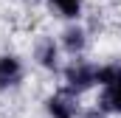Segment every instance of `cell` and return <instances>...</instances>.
Here are the masks:
<instances>
[{
    "instance_id": "5b68a950",
    "label": "cell",
    "mask_w": 121,
    "mask_h": 118,
    "mask_svg": "<svg viewBox=\"0 0 121 118\" xmlns=\"http://www.w3.org/2000/svg\"><path fill=\"white\" fill-rule=\"evenodd\" d=\"M34 56H37V62H39L42 67L56 70V65H59V48L54 45V39H39V45H37Z\"/></svg>"
},
{
    "instance_id": "277c9868",
    "label": "cell",
    "mask_w": 121,
    "mask_h": 118,
    "mask_svg": "<svg viewBox=\"0 0 121 118\" xmlns=\"http://www.w3.org/2000/svg\"><path fill=\"white\" fill-rule=\"evenodd\" d=\"M45 110L51 113L54 118H73L76 115V104H73V96L70 93H56V96H51L48 101H45Z\"/></svg>"
},
{
    "instance_id": "8992f818",
    "label": "cell",
    "mask_w": 121,
    "mask_h": 118,
    "mask_svg": "<svg viewBox=\"0 0 121 118\" xmlns=\"http://www.w3.org/2000/svg\"><path fill=\"white\" fill-rule=\"evenodd\" d=\"M62 45H65V51H68L70 56L82 54V51H85V31L79 28V25L65 28V34H62Z\"/></svg>"
},
{
    "instance_id": "3957f363",
    "label": "cell",
    "mask_w": 121,
    "mask_h": 118,
    "mask_svg": "<svg viewBox=\"0 0 121 118\" xmlns=\"http://www.w3.org/2000/svg\"><path fill=\"white\" fill-rule=\"evenodd\" d=\"M20 82H23V65H20V59L11 56V54H3L0 56V90L17 87Z\"/></svg>"
},
{
    "instance_id": "6da1fadb",
    "label": "cell",
    "mask_w": 121,
    "mask_h": 118,
    "mask_svg": "<svg viewBox=\"0 0 121 118\" xmlns=\"http://www.w3.org/2000/svg\"><path fill=\"white\" fill-rule=\"evenodd\" d=\"M96 84H101L99 110L101 113H118L121 115V65H101L96 67Z\"/></svg>"
},
{
    "instance_id": "ba28073f",
    "label": "cell",
    "mask_w": 121,
    "mask_h": 118,
    "mask_svg": "<svg viewBox=\"0 0 121 118\" xmlns=\"http://www.w3.org/2000/svg\"><path fill=\"white\" fill-rule=\"evenodd\" d=\"M82 118H101V113H99V110H90V113H85Z\"/></svg>"
},
{
    "instance_id": "7a4b0ae2",
    "label": "cell",
    "mask_w": 121,
    "mask_h": 118,
    "mask_svg": "<svg viewBox=\"0 0 121 118\" xmlns=\"http://www.w3.org/2000/svg\"><path fill=\"white\" fill-rule=\"evenodd\" d=\"M96 84V65H87V62H73L68 65L65 70V93H70L73 98L85 90H90Z\"/></svg>"
},
{
    "instance_id": "52a82bcc",
    "label": "cell",
    "mask_w": 121,
    "mask_h": 118,
    "mask_svg": "<svg viewBox=\"0 0 121 118\" xmlns=\"http://www.w3.org/2000/svg\"><path fill=\"white\" fill-rule=\"evenodd\" d=\"M51 3V8L65 17V20H76L79 14H82V0H48Z\"/></svg>"
}]
</instances>
